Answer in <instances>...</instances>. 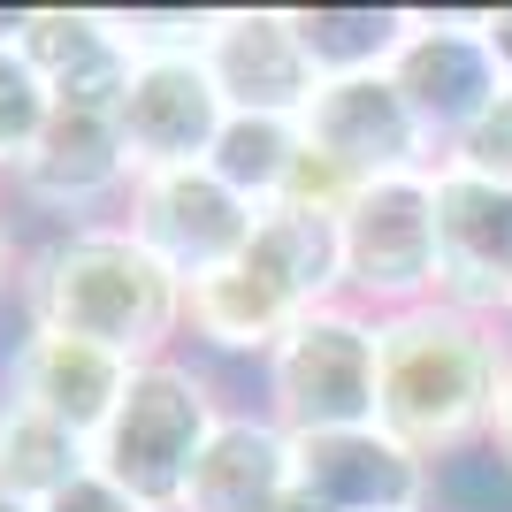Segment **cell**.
<instances>
[{
    "instance_id": "cell-23",
    "label": "cell",
    "mask_w": 512,
    "mask_h": 512,
    "mask_svg": "<svg viewBox=\"0 0 512 512\" xmlns=\"http://www.w3.org/2000/svg\"><path fill=\"white\" fill-rule=\"evenodd\" d=\"M39 512H146V505H138V497H123L115 482H107V474H92V467H85L77 482H69V490L46 497Z\"/></svg>"
},
{
    "instance_id": "cell-7",
    "label": "cell",
    "mask_w": 512,
    "mask_h": 512,
    "mask_svg": "<svg viewBox=\"0 0 512 512\" xmlns=\"http://www.w3.org/2000/svg\"><path fill=\"white\" fill-rule=\"evenodd\" d=\"M390 85L406 92L413 123L428 130V146H436V161H444L451 138L505 92V69H497L490 39H482V16L413 8L406 39H398V54H390Z\"/></svg>"
},
{
    "instance_id": "cell-11",
    "label": "cell",
    "mask_w": 512,
    "mask_h": 512,
    "mask_svg": "<svg viewBox=\"0 0 512 512\" xmlns=\"http://www.w3.org/2000/svg\"><path fill=\"white\" fill-rule=\"evenodd\" d=\"M222 123H230V107H222V92H214L199 54H153V62H138L123 100H115L130 184L161 176V169H199L214 153V138H222Z\"/></svg>"
},
{
    "instance_id": "cell-5",
    "label": "cell",
    "mask_w": 512,
    "mask_h": 512,
    "mask_svg": "<svg viewBox=\"0 0 512 512\" xmlns=\"http://www.w3.org/2000/svg\"><path fill=\"white\" fill-rule=\"evenodd\" d=\"M344 253V306L390 321L413 306H436V169L360 184L337 214Z\"/></svg>"
},
{
    "instance_id": "cell-28",
    "label": "cell",
    "mask_w": 512,
    "mask_h": 512,
    "mask_svg": "<svg viewBox=\"0 0 512 512\" xmlns=\"http://www.w3.org/2000/svg\"><path fill=\"white\" fill-rule=\"evenodd\" d=\"M505 329H512V321H505Z\"/></svg>"
},
{
    "instance_id": "cell-22",
    "label": "cell",
    "mask_w": 512,
    "mask_h": 512,
    "mask_svg": "<svg viewBox=\"0 0 512 512\" xmlns=\"http://www.w3.org/2000/svg\"><path fill=\"white\" fill-rule=\"evenodd\" d=\"M436 169H459V176H490V184H512V85L497 92L482 115H474L459 138L444 146Z\"/></svg>"
},
{
    "instance_id": "cell-6",
    "label": "cell",
    "mask_w": 512,
    "mask_h": 512,
    "mask_svg": "<svg viewBox=\"0 0 512 512\" xmlns=\"http://www.w3.org/2000/svg\"><path fill=\"white\" fill-rule=\"evenodd\" d=\"M138 245H146L161 268H169L184 291L207 276H222L245 245H253V222L260 207H245V199L222 184V176L199 161V169H161V176H138L123 199V214H115Z\"/></svg>"
},
{
    "instance_id": "cell-19",
    "label": "cell",
    "mask_w": 512,
    "mask_h": 512,
    "mask_svg": "<svg viewBox=\"0 0 512 512\" xmlns=\"http://www.w3.org/2000/svg\"><path fill=\"white\" fill-rule=\"evenodd\" d=\"M299 153H306L299 123H276V115H230L222 138H214V153H207V169L222 176L245 207H276L283 184H291V169H299Z\"/></svg>"
},
{
    "instance_id": "cell-24",
    "label": "cell",
    "mask_w": 512,
    "mask_h": 512,
    "mask_svg": "<svg viewBox=\"0 0 512 512\" xmlns=\"http://www.w3.org/2000/svg\"><path fill=\"white\" fill-rule=\"evenodd\" d=\"M490 459L512 474V367H505V383H497V413H490Z\"/></svg>"
},
{
    "instance_id": "cell-3",
    "label": "cell",
    "mask_w": 512,
    "mask_h": 512,
    "mask_svg": "<svg viewBox=\"0 0 512 512\" xmlns=\"http://www.w3.org/2000/svg\"><path fill=\"white\" fill-rule=\"evenodd\" d=\"M222 398H214V375L192 367L184 352L169 360L130 367V390L115 421L100 428L92 444V474H107L123 497H138L146 512H176L184 505V482H192L207 436L222 428Z\"/></svg>"
},
{
    "instance_id": "cell-21",
    "label": "cell",
    "mask_w": 512,
    "mask_h": 512,
    "mask_svg": "<svg viewBox=\"0 0 512 512\" xmlns=\"http://www.w3.org/2000/svg\"><path fill=\"white\" fill-rule=\"evenodd\" d=\"M46 115H54V92H46V77L31 62H23L16 46V16H0V184L31 161V146H39Z\"/></svg>"
},
{
    "instance_id": "cell-1",
    "label": "cell",
    "mask_w": 512,
    "mask_h": 512,
    "mask_svg": "<svg viewBox=\"0 0 512 512\" xmlns=\"http://www.w3.org/2000/svg\"><path fill=\"white\" fill-rule=\"evenodd\" d=\"M16 314L23 329H62V337H85L115 360L146 367L184 344V283L123 222H85L23 253Z\"/></svg>"
},
{
    "instance_id": "cell-2",
    "label": "cell",
    "mask_w": 512,
    "mask_h": 512,
    "mask_svg": "<svg viewBox=\"0 0 512 512\" xmlns=\"http://www.w3.org/2000/svg\"><path fill=\"white\" fill-rule=\"evenodd\" d=\"M512 367V329L459 306H413L375 321V428H390L428 467L490 444L497 383Z\"/></svg>"
},
{
    "instance_id": "cell-20",
    "label": "cell",
    "mask_w": 512,
    "mask_h": 512,
    "mask_svg": "<svg viewBox=\"0 0 512 512\" xmlns=\"http://www.w3.org/2000/svg\"><path fill=\"white\" fill-rule=\"evenodd\" d=\"M413 8H291L306 54L321 77H352V69H390L398 39H406Z\"/></svg>"
},
{
    "instance_id": "cell-27",
    "label": "cell",
    "mask_w": 512,
    "mask_h": 512,
    "mask_svg": "<svg viewBox=\"0 0 512 512\" xmlns=\"http://www.w3.org/2000/svg\"><path fill=\"white\" fill-rule=\"evenodd\" d=\"M0 512H39V505H16V497H0Z\"/></svg>"
},
{
    "instance_id": "cell-10",
    "label": "cell",
    "mask_w": 512,
    "mask_h": 512,
    "mask_svg": "<svg viewBox=\"0 0 512 512\" xmlns=\"http://www.w3.org/2000/svg\"><path fill=\"white\" fill-rule=\"evenodd\" d=\"M8 192L39 214H62V230H85L92 214H123L130 199V153L115 130V107H54L39 146L8 176Z\"/></svg>"
},
{
    "instance_id": "cell-26",
    "label": "cell",
    "mask_w": 512,
    "mask_h": 512,
    "mask_svg": "<svg viewBox=\"0 0 512 512\" xmlns=\"http://www.w3.org/2000/svg\"><path fill=\"white\" fill-rule=\"evenodd\" d=\"M16 283H23V245L8 230V214H0V299H16Z\"/></svg>"
},
{
    "instance_id": "cell-16",
    "label": "cell",
    "mask_w": 512,
    "mask_h": 512,
    "mask_svg": "<svg viewBox=\"0 0 512 512\" xmlns=\"http://www.w3.org/2000/svg\"><path fill=\"white\" fill-rule=\"evenodd\" d=\"M16 46H23V62L46 77L54 107H115L130 69H138L107 8H23Z\"/></svg>"
},
{
    "instance_id": "cell-8",
    "label": "cell",
    "mask_w": 512,
    "mask_h": 512,
    "mask_svg": "<svg viewBox=\"0 0 512 512\" xmlns=\"http://www.w3.org/2000/svg\"><path fill=\"white\" fill-rule=\"evenodd\" d=\"M306 153L337 161L352 184H383V176H428L436 146L413 123L406 92L390 85V69H352V77H321V92L299 115Z\"/></svg>"
},
{
    "instance_id": "cell-4",
    "label": "cell",
    "mask_w": 512,
    "mask_h": 512,
    "mask_svg": "<svg viewBox=\"0 0 512 512\" xmlns=\"http://www.w3.org/2000/svg\"><path fill=\"white\" fill-rule=\"evenodd\" d=\"M260 413L283 436H337L375 428V314L314 306L291 337L260 360Z\"/></svg>"
},
{
    "instance_id": "cell-18",
    "label": "cell",
    "mask_w": 512,
    "mask_h": 512,
    "mask_svg": "<svg viewBox=\"0 0 512 512\" xmlns=\"http://www.w3.org/2000/svg\"><path fill=\"white\" fill-rule=\"evenodd\" d=\"M92 467V444H77L69 428H54L39 406H23L0 390V497L16 505H46Z\"/></svg>"
},
{
    "instance_id": "cell-17",
    "label": "cell",
    "mask_w": 512,
    "mask_h": 512,
    "mask_svg": "<svg viewBox=\"0 0 512 512\" xmlns=\"http://www.w3.org/2000/svg\"><path fill=\"white\" fill-rule=\"evenodd\" d=\"M306 314H314V306H299L260 260H245V253H237L222 276H207V283L184 291V337L207 344V352H222V360H253V367L268 360Z\"/></svg>"
},
{
    "instance_id": "cell-15",
    "label": "cell",
    "mask_w": 512,
    "mask_h": 512,
    "mask_svg": "<svg viewBox=\"0 0 512 512\" xmlns=\"http://www.w3.org/2000/svg\"><path fill=\"white\" fill-rule=\"evenodd\" d=\"M299 490V459H291V436L260 406H230L222 428L207 436L192 482H184V505L176 512H283Z\"/></svg>"
},
{
    "instance_id": "cell-9",
    "label": "cell",
    "mask_w": 512,
    "mask_h": 512,
    "mask_svg": "<svg viewBox=\"0 0 512 512\" xmlns=\"http://www.w3.org/2000/svg\"><path fill=\"white\" fill-rule=\"evenodd\" d=\"M436 306L512 321V184L436 169Z\"/></svg>"
},
{
    "instance_id": "cell-25",
    "label": "cell",
    "mask_w": 512,
    "mask_h": 512,
    "mask_svg": "<svg viewBox=\"0 0 512 512\" xmlns=\"http://www.w3.org/2000/svg\"><path fill=\"white\" fill-rule=\"evenodd\" d=\"M482 16V39H490L497 69H505V85H512V8H474Z\"/></svg>"
},
{
    "instance_id": "cell-13",
    "label": "cell",
    "mask_w": 512,
    "mask_h": 512,
    "mask_svg": "<svg viewBox=\"0 0 512 512\" xmlns=\"http://www.w3.org/2000/svg\"><path fill=\"white\" fill-rule=\"evenodd\" d=\"M299 497L321 512H428L436 467L406 451L390 428H337V436H291Z\"/></svg>"
},
{
    "instance_id": "cell-12",
    "label": "cell",
    "mask_w": 512,
    "mask_h": 512,
    "mask_svg": "<svg viewBox=\"0 0 512 512\" xmlns=\"http://www.w3.org/2000/svg\"><path fill=\"white\" fill-rule=\"evenodd\" d=\"M207 77L222 92L230 115H276V123H299L306 100L321 92V69L306 54L291 8H214L207 31Z\"/></svg>"
},
{
    "instance_id": "cell-14",
    "label": "cell",
    "mask_w": 512,
    "mask_h": 512,
    "mask_svg": "<svg viewBox=\"0 0 512 512\" xmlns=\"http://www.w3.org/2000/svg\"><path fill=\"white\" fill-rule=\"evenodd\" d=\"M0 390L39 406L77 444H100V428L115 421V406L130 390V360H115L85 337H62V329H23L8 344V360H0Z\"/></svg>"
}]
</instances>
